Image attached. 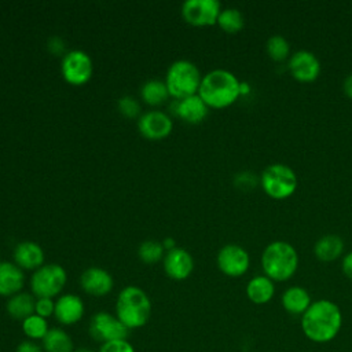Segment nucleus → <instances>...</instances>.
Returning a JSON list of instances; mask_svg holds the SVG:
<instances>
[{"label": "nucleus", "instance_id": "nucleus-9", "mask_svg": "<svg viewBox=\"0 0 352 352\" xmlns=\"http://www.w3.org/2000/svg\"><path fill=\"white\" fill-rule=\"evenodd\" d=\"M88 333L95 341L104 344L116 340H126L129 330L114 314L99 311L91 318Z\"/></svg>", "mask_w": 352, "mask_h": 352}, {"label": "nucleus", "instance_id": "nucleus-21", "mask_svg": "<svg viewBox=\"0 0 352 352\" xmlns=\"http://www.w3.org/2000/svg\"><path fill=\"white\" fill-rule=\"evenodd\" d=\"M275 296V282L265 275H256L246 283V297L256 305L270 302Z\"/></svg>", "mask_w": 352, "mask_h": 352}, {"label": "nucleus", "instance_id": "nucleus-4", "mask_svg": "<svg viewBox=\"0 0 352 352\" xmlns=\"http://www.w3.org/2000/svg\"><path fill=\"white\" fill-rule=\"evenodd\" d=\"M116 316L129 331L143 327L151 316L148 294L135 285L125 286L120 290L116 300Z\"/></svg>", "mask_w": 352, "mask_h": 352}, {"label": "nucleus", "instance_id": "nucleus-32", "mask_svg": "<svg viewBox=\"0 0 352 352\" xmlns=\"http://www.w3.org/2000/svg\"><path fill=\"white\" fill-rule=\"evenodd\" d=\"M98 352H136L135 346L126 340H116L100 344Z\"/></svg>", "mask_w": 352, "mask_h": 352}, {"label": "nucleus", "instance_id": "nucleus-29", "mask_svg": "<svg viewBox=\"0 0 352 352\" xmlns=\"http://www.w3.org/2000/svg\"><path fill=\"white\" fill-rule=\"evenodd\" d=\"M265 51L268 54V56L274 60V62H285L286 59L290 58V44L289 41L280 36V34H275L271 36L267 43H265Z\"/></svg>", "mask_w": 352, "mask_h": 352}, {"label": "nucleus", "instance_id": "nucleus-22", "mask_svg": "<svg viewBox=\"0 0 352 352\" xmlns=\"http://www.w3.org/2000/svg\"><path fill=\"white\" fill-rule=\"evenodd\" d=\"M34 305L36 297L32 293L19 292L7 298L6 311L10 318L22 322L34 314Z\"/></svg>", "mask_w": 352, "mask_h": 352}, {"label": "nucleus", "instance_id": "nucleus-37", "mask_svg": "<svg viewBox=\"0 0 352 352\" xmlns=\"http://www.w3.org/2000/svg\"><path fill=\"white\" fill-rule=\"evenodd\" d=\"M342 89H344V94L352 99V73L348 74L342 82Z\"/></svg>", "mask_w": 352, "mask_h": 352}, {"label": "nucleus", "instance_id": "nucleus-11", "mask_svg": "<svg viewBox=\"0 0 352 352\" xmlns=\"http://www.w3.org/2000/svg\"><path fill=\"white\" fill-rule=\"evenodd\" d=\"M217 268L226 276L230 278H239L245 275L250 265V257L246 249L239 245L228 243L224 245L216 256Z\"/></svg>", "mask_w": 352, "mask_h": 352}, {"label": "nucleus", "instance_id": "nucleus-6", "mask_svg": "<svg viewBox=\"0 0 352 352\" xmlns=\"http://www.w3.org/2000/svg\"><path fill=\"white\" fill-rule=\"evenodd\" d=\"M260 186L263 191L274 199H286L292 197L298 186L296 172L285 164H271L260 175Z\"/></svg>", "mask_w": 352, "mask_h": 352}, {"label": "nucleus", "instance_id": "nucleus-1", "mask_svg": "<svg viewBox=\"0 0 352 352\" xmlns=\"http://www.w3.org/2000/svg\"><path fill=\"white\" fill-rule=\"evenodd\" d=\"M302 334L315 344L333 341L342 327L341 308L331 300L319 298L300 316Z\"/></svg>", "mask_w": 352, "mask_h": 352}, {"label": "nucleus", "instance_id": "nucleus-16", "mask_svg": "<svg viewBox=\"0 0 352 352\" xmlns=\"http://www.w3.org/2000/svg\"><path fill=\"white\" fill-rule=\"evenodd\" d=\"M80 286L92 297H104L113 290L114 279L104 268L89 267L81 274Z\"/></svg>", "mask_w": 352, "mask_h": 352}, {"label": "nucleus", "instance_id": "nucleus-14", "mask_svg": "<svg viewBox=\"0 0 352 352\" xmlns=\"http://www.w3.org/2000/svg\"><path fill=\"white\" fill-rule=\"evenodd\" d=\"M169 111H172L175 117L183 120L184 122L195 125L202 122L208 117L209 107L197 94L180 100L172 99L169 104Z\"/></svg>", "mask_w": 352, "mask_h": 352}, {"label": "nucleus", "instance_id": "nucleus-18", "mask_svg": "<svg viewBox=\"0 0 352 352\" xmlns=\"http://www.w3.org/2000/svg\"><path fill=\"white\" fill-rule=\"evenodd\" d=\"M12 258L21 270L36 271L44 265L45 256L43 248L38 243L33 241H22L15 246Z\"/></svg>", "mask_w": 352, "mask_h": 352}, {"label": "nucleus", "instance_id": "nucleus-19", "mask_svg": "<svg viewBox=\"0 0 352 352\" xmlns=\"http://www.w3.org/2000/svg\"><path fill=\"white\" fill-rule=\"evenodd\" d=\"M25 272L14 261H0V297H11L22 292Z\"/></svg>", "mask_w": 352, "mask_h": 352}, {"label": "nucleus", "instance_id": "nucleus-5", "mask_svg": "<svg viewBox=\"0 0 352 352\" xmlns=\"http://www.w3.org/2000/svg\"><path fill=\"white\" fill-rule=\"evenodd\" d=\"M201 72L195 63L187 59H179L169 65L165 74V84L172 99H184L197 95L201 85Z\"/></svg>", "mask_w": 352, "mask_h": 352}, {"label": "nucleus", "instance_id": "nucleus-30", "mask_svg": "<svg viewBox=\"0 0 352 352\" xmlns=\"http://www.w3.org/2000/svg\"><path fill=\"white\" fill-rule=\"evenodd\" d=\"M117 109L122 117L129 120L138 118V116L140 114V103L136 100V98L131 95L121 96L117 102Z\"/></svg>", "mask_w": 352, "mask_h": 352}, {"label": "nucleus", "instance_id": "nucleus-38", "mask_svg": "<svg viewBox=\"0 0 352 352\" xmlns=\"http://www.w3.org/2000/svg\"><path fill=\"white\" fill-rule=\"evenodd\" d=\"M162 246H164V249H165V252H169V250H172V249H175L176 248V242H175V239L173 238H165L162 242Z\"/></svg>", "mask_w": 352, "mask_h": 352}, {"label": "nucleus", "instance_id": "nucleus-26", "mask_svg": "<svg viewBox=\"0 0 352 352\" xmlns=\"http://www.w3.org/2000/svg\"><path fill=\"white\" fill-rule=\"evenodd\" d=\"M216 25L223 32H226L228 34H235L243 29L245 18L238 8L227 7V8H221Z\"/></svg>", "mask_w": 352, "mask_h": 352}, {"label": "nucleus", "instance_id": "nucleus-20", "mask_svg": "<svg viewBox=\"0 0 352 352\" xmlns=\"http://www.w3.org/2000/svg\"><path fill=\"white\" fill-rule=\"evenodd\" d=\"M282 308L294 316H301L312 304L311 294L302 286H290L280 296Z\"/></svg>", "mask_w": 352, "mask_h": 352}, {"label": "nucleus", "instance_id": "nucleus-33", "mask_svg": "<svg viewBox=\"0 0 352 352\" xmlns=\"http://www.w3.org/2000/svg\"><path fill=\"white\" fill-rule=\"evenodd\" d=\"M15 352H44L41 344H38L37 341H32V340H25L22 342H19V345L16 346Z\"/></svg>", "mask_w": 352, "mask_h": 352}, {"label": "nucleus", "instance_id": "nucleus-25", "mask_svg": "<svg viewBox=\"0 0 352 352\" xmlns=\"http://www.w3.org/2000/svg\"><path fill=\"white\" fill-rule=\"evenodd\" d=\"M140 98L146 104L155 107V106L164 104L170 98V95H169V91L166 88L165 81L151 78V80H147L142 85Z\"/></svg>", "mask_w": 352, "mask_h": 352}, {"label": "nucleus", "instance_id": "nucleus-27", "mask_svg": "<svg viewBox=\"0 0 352 352\" xmlns=\"http://www.w3.org/2000/svg\"><path fill=\"white\" fill-rule=\"evenodd\" d=\"M21 327H22V333L26 336L28 340L32 341H41L45 334L48 333V330L51 329L48 326V320L33 314L29 318H26L25 320L21 322Z\"/></svg>", "mask_w": 352, "mask_h": 352}, {"label": "nucleus", "instance_id": "nucleus-23", "mask_svg": "<svg viewBox=\"0 0 352 352\" xmlns=\"http://www.w3.org/2000/svg\"><path fill=\"white\" fill-rule=\"evenodd\" d=\"M315 257L323 263H330L344 253V241L336 234H327L319 238L314 246Z\"/></svg>", "mask_w": 352, "mask_h": 352}, {"label": "nucleus", "instance_id": "nucleus-7", "mask_svg": "<svg viewBox=\"0 0 352 352\" xmlns=\"http://www.w3.org/2000/svg\"><path fill=\"white\" fill-rule=\"evenodd\" d=\"M66 282H67L66 270L56 263H50L33 271L29 285H30V292L36 298H40V297L54 298L62 293Z\"/></svg>", "mask_w": 352, "mask_h": 352}, {"label": "nucleus", "instance_id": "nucleus-8", "mask_svg": "<svg viewBox=\"0 0 352 352\" xmlns=\"http://www.w3.org/2000/svg\"><path fill=\"white\" fill-rule=\"evenodd\" d=\"M60 74L70 85L80 87L87 84L94 74L91 56L82 50L67 51L60 60Z\"/></svg>", "mask_w": 352, "mask_h": 352}, {"label": "nucleus", "instance_id": "nucleus-39", "mask_svg": "<svg viewBox=\"0 0 352 352\" xmlns=\"http://www.w3.org/2000/svg\"><path fill=\"white\" fill-rule=\"evenodd\" d=\"M74 352H95V351L88 348V346H80V348H76Z\"/></svg>", "mask_w": 352, "mask_h": 352}, {"label": "nucleus", "instance_id": "nucleus-28", "mask_svg": "<svg viewBox=\"0 0 352 352\" xmlns=\"http://www.w3.org/2000/svg\"><path fill=\"white\" fill-rule=\"evenodd\" d=\"M165 249L161 242L155 239H147L143 241L138 248V256L139 258L148 265H154L158 261H161L165 256Z\"/></svg>", "mask_w": 352, "mask_h": 352}, {"label": "nucleus", "instance_id": "nucleus-24", "mask_svg": "<svg viewBox=\"0 0 352 352\" xmlns=\"http://www.w3.org/2000/svg\"><path fill=\"white\" fill-rule=\"evenodd\" d=\"M44 352H74V341L72 336L62 327H51L41 340Z\"/></svg>", "mask_w": 352, "mask_h": 352}, {"label": "nucleus", "instance_id": "nucleus-3", "mask_svg": "<svg viewBox=\"0 0 352 352\" xmlns=\"http://www.w3.org/2000/svg\"><path fill=\"white\" fill-rule=\"evenodd\" d=\"M298 253L286 241H274L261 253V268L265 276L274 282H285L293 278L298 270Z\"/></svg>", "mask_w": 352, "mask_h": 352}, {"label": "nucleus", "instance_id": "nucleus-34", "mask_svg": "<svg viewBox=\"0 0 352 352\" xmlns=\"http://www.w3.org/2000/svg\"><path fill=\"white\" fill-rule=\"evenodd\" d=\"M48 51H50L51 54H54V55H60V54L65 55L66 52H65L63 40H62L60 37H56V36L51 37V38L48 40Z\"/></svg>", "mask_w": 352, "mask_h": 352}, {"label": "nucleus", "instance_id": "nucleus-35", "mask_svg": "<svg viewBox=\"0 0 352 352\" xmlns=\"http://www.w3.org/2000/svg\"><path fill=\"white\" fill-rule=\"evenodd\" d=\"M253 176L254 175H252V173L243 172V173H241L235 177V184L238 187H253L254 186V177Z\"/></svg>", "mask_w": 352, "mask_h": 352}, {"label": "nucleus", "instance_id": "nucleus-2", "mask_svg": "<svg viewBox=\"0 0 352 352\" xmlns=\"http://www.w3.org/2000/svg\"><path fill=\"white\" fill-rule=\"evenodd\" d=\"M242 94V82L226 69H214L202 76L198 89L199 98L209 109H226L236 102Z\"/></svg>", "mask_w": 352, "mask_h": 352}, {"label": "nucleus", "instance_id": "nucleus-17", "mask_svg": "<svg viewBox=\"0 0 352 352\" xmlns=\"http://www.w3.org/2000/svg\"><path fill=\"white\" fill-rule=\"evenodd\" d=\"M85 314V305L80 296L73 293L60 294L55 300V319L63 326L78 323Z\"/></svg>", "mask_w": 352, "mask_h": 352}, {"label": "nucleus", "instance_id": "nucleus-31", "mask_svg": "<svg viewBox=\"0 0 352 352\" xmlns=\"http://www.w3.org/2000/svg\"><path fill=\"white\" fill-rule=\"evenodd\" d=\"M55 312V300L54 298H47V297H40L36 298V305H34V314L48 319L54 316Z\"/></svg>", "mask_w": 352, "mask_h": 352}, {"label": "nucleus", "instance_id": "nucleus-12", "mask_svg": "<svg viewBox=\"0 0 352 352\" xmlns=\"http://www.w3.org/2000/svg\"><path fill=\"white\" fill-rule=\"evenodd\" d=\"M138 129L148 140H162L172 133V117L161 110H148L139 116Z\"/></svg>", "mask_w": 352, "mask_h": 352}, {"label": "nucleus", "instance_id": "nucleus-10", "mask_svg": "<svg viewBox=\"0 0 352 352\" xmlns=\"http://www.w3.org/2000/svg\"><path fill=\"white\" fill-rule=\"evenodd\" d=\"M221 6L217 0H187L182 6L183 19L195 28H206L217 23Z\"/></svg>", "mask_w": 352, "mask_h": 352}, {"label": "nucleus", "instance_id": "nucleus-13", "mask_svg": "<svg viewBox=\"0 0 352 352\" xmlns=\"http://www.w3.org/2000/svg\"><path fill=\"white\" fill-rule=\"evenodd\" d=\"M287 69L292 77L300 82L315 81L322 70L318 56L308 50H300L292 54L287 60Z\"/></svg>", "mask_w": 352, "mask_h": 352}, {"label": "nucleus", "instance_id": "nucleus-36", "mask_svg": "<svg viewBox=\"0 0 352 352\" xmlns=\"http://www.w3.org/2000/svg\"><path fill=\"white\" fill-rule=\"evenodd\" d=\"M341 270H342L344 275H345L349 280H352V252L346 253V254L342 257Z\"/></svg>", "mask_w": 352, "mask_h": 352}, {"label": "nucleus", "instance_id": "nucleus-15", "mask_svg": "<svg viewBox=\"0 0 352 352\" xmlns=\"http://www.w3.org/2000/svg\"><path fill=\"white\" fill-rule=\"evenodd\" d=\"M162 267L168 278L173 280H184L194 271V258L188 250L176 246L165 253Z\"/></svg>", "mask_w": 352, "mask_h": 352}]
</instances>
